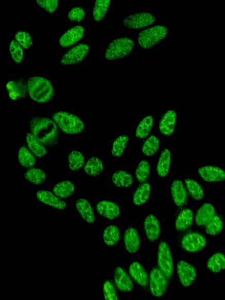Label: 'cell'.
I'll return each instance as SVG.
<instances>
[{
    "label": "cell",
    "instance_id": "cell-1",
    "mask_svg": "<svg viewBox=\"0 0 225 300\" xmlns=\"http://www.w3.org/2000/svg\"><path fill=\"white\" fill-rule=\"evenodd\" d=\"M31 133L42 145L54 147L58 145L59 132L55 121L48 117L32 116L29 119Z\"/></svg>",
    "mask_w": 225,
    "mask_h": 300
},
{
    "label": "cell",
    "instance_id": "cell-2",
    "mask_svg": "<svg viewBox=\"0 0 225 300\" xmlns=\"http://www.w3.org/2000/svg\"><path fill=\"white\" fill-rule=\"evenodd\" d=\"M28 95L33 101L39 103H47L55 96L52 82L41 77H32L27 80Z\"/></svg>",
    "mask_w": 225,
    "mask_h": 300
},
{
    "label": "cell",
    "instance_id": "cell-3",
    "mask_svg": "<svg viewBox=\"0 0 225 300\" xmlns=\"http://www.w3.org/2000/svg\"><path fill=\"white\" fill-rule=\"evenodd\" d=\"M51 117L62 132L67 134H79L85 128L83 121L74 114L60 111L53 113Z\"/></svg>",
    "mask_w": 225,
    "mask_h": 300
},
{
    "label": "cell",
    "instance_id": "cell-4",
    "mask_svg": "<svg viewBox=\"0 0 225 300\" xmlns=\"http://www.w3.org/2000/svg\"><path fill=\"white\" fill-rule=\"evenodd\" d=\"M134 47V42L129 38L123 37L110 42L106 50L105 58L109 61L118 60L128 56Z\"/></svg>",
    "mask_w": 225,
    "mask_h": 300
},
{
    "label": "cell",
    "instance_id": "cell-5",
    "mask_svg": "<svg viewBox=\"0 0 225 300\" xmlns=\"http://www.w3.org/2000/svg\"><path fill=\"white\" fill-rule=\"evenodd\" d=\"M168 34V28L163 25L144 29L140 32L138 43L142 48L148 49L163 41Z\"/></svg>",
    "mask_w": 225,
    "mask_h": 300
},
{
    "label": "cell",
    "instance_id": "cell-6",
    "mask_svg": "<svg viewBox=\"0 0 225 300\" xmlns=\"http://www.w3.org/2000/svg\"><path fill=\"white\" fill-rule=\"evenodd\" d=\"M157 264L168 281L172 279L174 276V261L170 247L165 241H161L157 251Z\"/></svg>",
    "mask_w": 225,
    "mask_h": 300
},
{
    "label": "cell",
    "instance_id": "cell-7",
    "mask_svg": "<svg viewBox=\"0 0 225 300\" xmlns=\"http://www.w3.org/2000/svg\"><path fill=\"white\" fill-rule=\"evenodd\" d=\"M149 283L151 294L154 297H163L166 293L168 280L159 267L155 266L151 270Z\"/></svg>",
    "mask_w": 225,
    "mask_h": 300
},
{
    "label": "cell",
    "instance_id": "cell-8",
    "mask_svg": "<svg viewBox=\"0 0 225 300\" xmlns=\"http://www.w3.org/2000/svg\"><path fill=\"white\" fill-rule=\"evenodd\" d=\"M207 239L200 232H190L186 234L181 240V247L188 253L201 252L205 248Z\"/></svg>",
    "mask_w": 225,
    "mask_h": 300
},
{
    "label": "cell",
    "instance_id": "cell-9",
    "mask_svg": "<svg viewBox=\"0 0 225 300\" xmlns=\"http://www.w3.org/2000/svg\"><path fill=\"white\" fill-rule=\"evenodd\" d=\"M90 50L86 44H80L66 52L61 58L60 63L63 65H73L83 61Z\"/></svg>",
    "mask_w": 225,
    "mask_h": 300
},
{
    "label": "cell",
    "instance_id": "cell-10",
    "mask_svg": "<svg viewBox=\"0 0 225 300\" xmlns=\"http://www.w3.org/2000/svg\"><path fill=\"white\" fill-rule=\"evenodd\" d=\"M177 271L181 284L189 287L193 284L197 276V271L194 266L185 260H180L177 264Z\"/></svg>",
    "mask_w": 225,
    "mask_h": 300
},
{
    "label": "cell",
    "instance_id": "cell-11",
    "mask_svg": "<svg viewBox=\"0 0 225 300\" xmlns=\"http://www.w3.org/2000/svg\"><path fill=\"white\" fill-rule=\"evenodd\" d=\"M6 90L8 98L11 100L23 99L28 95L27 81L23 78L8 81L6 84Z\"/></svg>",
    "mask_w": 225,
    "mask_h": 300
},
{
    "label": "cell",
    "instance_id": "cell-12",
    "mask_svg": "<svg viewBox=\"0 0 225 300\" xmlns=\"http://www.w3.org/2000/svg\"><path fill=\"white\" fill-rule=\"evenodd\" d=\"M155 22L154 15L148 12H140L127 16L123 21V24L129 28L140 29L150 26Z\"/></svg>",
    "mask_w": 225,
    "mask_h": 300
},
{
    "label": "cell",
    "instance_id": "cell-13",
    "mask_svg": "<svg viewBox=\"0 0 225 300\" xmlns=\"http://www.w3.org/2000/svg\"><path fill=\"white\" fill-rule=\"evenodd\" d=\"M123 243L125 250L130 254H134L139 251L141 246V238L135 227H127L123 234Z\"/></svg>",
    "mask_w": 225,
    "mask_h": 300
},
{
    "label": "cell",
    "instance_id": "cell-14",
    "mask_svg": "<svg viewBox=\"0 0 225 300\" xmlns=\"http://www.w3.org/2000/svg\"><path fill=\"white\" fill-rule=\"evenodd\" d=\"M114 283L116 288L122 293H130L134 288V284L126 270L117 267L114 270Z\"/></svg>",
    "mask_w": 225,
    "mask_h": 300
},
{
    "label": "cell",
    "instance_id": "cell-15",
    "mask_svg": "<svg viewBox=\"0 0 225 300\" xmlns=\"http://www.w3.org/2000/svg\"><path fill=\"white\" fill-rule=\"evenodd\" d=\"M198 174L201 178L209 183H220L225 180V173L222 168L214 166L199 168Z\"/></svg>",
    "mask_w": 225,
    "mask_h": 300
},
{
    "label": "cell",
    "instance_id": "cell-16",
    "mask_svg": "<svg viewBox=\"0 0 225 300\" xmlns=\"http://www.w3.org/2000/svg\"><path fill=\"white\" fill-rule=\"evenodd\" d=\"M97 214L109 220L117 219L120 216V209L116 203L109 201H101L95 206Z\"/></svg>",
    "mask_w": 225,
    "mask_h": 300
},
{
    "label": "cell",
    "instance_id": "cell-17",
    "mask_svg": "<svg viewBox=\"0 0 225 300\" xmlns=\"http://www.w3.org/2000/svg\"><path fill=\"white\" fill-rule=\"evenodd\" d=\"M143 227L148 240L154 242L159 239L161 235V225L159 219L155 215H147L144 221Z\"/></svg>",
    "mask_w": 225,
    "mask_h": 300
},
{
    "label": "cell",
    "instance_id": "cell-18",
    "mask_svg": "<svg viewBox=\"0 0 225 300\" xmlns=\"http://www.w3.org/2000/svg\"><path fill=\"white\" fill-rule=\"evenodd\" d=\"M84 32V27L81 25L72 27L61 37L59 44L62 47H69L74 45L83 39Z\"/></svg>",
    "mask_w": 225,
    "mask_h": 300
},
{
    "label": "cell",
    "instance_id": "cell-19",
    "mask_svg": "<svg viewBox=\"0 0 225 300\" xmlns=\"http://www.w3.org/2000/svg\"><path fill=\"white\" fill-rule=\"evenodd\" d=\"M38 201L55 209L65 210L67 208L66 203L55 195L54 193L46 190H40L36 192Z\"/></svg>",
    "mask_w": 225,
    "mask_h": 300
},
{
    "label": "cell",
    "instance_id": "cell-20",
    "mask_svg": "<svg viewBox=\"0 0 225 300\" xmlns=\"http://www.w3.org/2000/svg\"><path fill=\"white\" fill-rule=\"evenodd\" d=\"M130 275L138 285L147 288L149 283V276L145 268L137 261H134L129 266Z\"/></svg>",
    "mask_w": 225,
    "mask_h": 300
},
{
    "label": "cell",
    "instance_id": "cell-21",
    "mask_svg": "<svg viewBox=\"0 0 225 300\" xmlns=\"http://www.w3.org/2000/svg\"><path fill=\"white\" fill-rule=\"evenodd\" d=\"M177 122L175 111L169 110L164 113L159 122V130L163 136H170L174 132Z\"/></svg>",
    "mask_w": 225,
    "mask_h": 300
},
{
    "label": "cell",
    "instance_id": "cell-22",
    "mask_svg": "<svg viewBox=\"0 0 225 300\" xmlns=\"http://www.w3.org/2000/svg\"><path fill=\"white\" fill-rule=\"evenodd\" d=\"M216 214V210L213 205L207 202L202 204L197 211L195 221L199 227L205 226Z\"/></svg>",
    "mask_w": 225,
    "mask_h": 300
},
{
    "label": "cell",
    "instance_id": "cell-23",
    "mask_svg": "<svg viewBox=\"0 0 225 300\" xmlns=\"http://www.w3.org/2000/svg\"><path fill=\"white\" fill-rule=\"evenodd\" d=\"M171 194L172 201L177 206H183L187 201V190L185 185L180 180H176L172 182Z\"/></svg>",
    "mask_w": 225,
    "mask_h": 300
},
{
    "label": "cell",
    "instance_id": "cell-24",
    "mask_svg": "<svg viewBox=\"0 0 225 300\" xmlns=\"http://www.w3.org/2000/svg\"><path fill=\"white\" fill-rule=\"evenodd\" d=\"M75 206L80 217L84 221L90 224L95 222L94 210H93L91 203L88 200L84 199V198H80L76 202Z\"/></svg>",
    "mask_w": 225,
    "mask_h": 300
},
{
    "label": "cell",
    "instance_id": "cell-25",
    "mask_svg": "<svg viewBox=\"0 0 225 300\" xmlns=\"http://www.w3.org/2000/svg\"><path fill=\"white\" fill-rule=\"evenodd\" d=\"M194 217V213L192 210L189 208L182 209L176 218V230L181 232L189 229L193 225Z\"/></svg>",
    "mask_w": 225,
    "mask_h": 300
},
{
    "label": "cell",
    "instance_id": "cell-26",
    "mask_svg": "<svg viewBox=\"0 0 225 300\" xmlns=\"http://www.w3.org/2000/svg\"><path fill=\"white\" fill-rule=\"evenodd\" d=\"M171 153L170 150L165 149L161 152L157 164V174L162 178L167 177L170 169Z\"/></svg>",
    "mask_w": 225,
    "mask_h": 300
},
{
    "label": "cell",
    "instance_id": "cell-27",
    "mask_svg": "<svg viewBox=\"0 0 225 300\" xmlns=\"http://www.w3.org/2000/svg\"><path fill=\"white\" fill-rule=\"evenodd\" d=\"M151 192V185L148 183H143L135 190L133 195V202L136 206L145 204L149 200Z\"/></svg>",
    "mask_w": 225,
    "mask_h": 300
},
{
    "label": "cell",
    "instance_id": "cell-28",
    "mask_svg": "<svg viewBox=\"0 0 225 300\" xmlns=\"http://www.w3.org/2000/svg\"><path fill=\"white\" fill-rule=\"evenodd\" d=\"M28 149L38 158L44 157L47 154L45 146L38 140L31 133H27L25 137Z\"/></svg>",
    "mask_w": 225,
    "mask_h": 300
},
{
    "label": "cell",
    "instance_id": "cell-29",
    "mask_svg": "<svg viewBox=\"0 0 225 300\" xmlns=\"http://www.w3.org/2000/svg\"><path fill=\"white\" fill-rule=\"evenodd\" d=\"M102 237L106 246L109 247L115 246L120 239L119 228L115 225L106 227L103 232Z\"/></svg>",
    "mask_w": 225,
    "mask_h": 300
},
{
    "label": "cell",
    "instance_id": "cell-30",
    "mask_svg": "<svg viewBox=\"0 0 225 300\" xmlns=\"http://www.w3.org/2000/svg\"><path fill=\"white\" fill-rule=\"evenodd\" d=\"M112 181L113 184L118 188H129L134 184L132 175L123 170L114 172L112 175Z\"/></svg>",
    "mask_w": 225,
    "mask_h": 300
},
{
    "label": "cell",
    "instance_id": "cell-31",
    "mask_svg": "<svg viewBox=\"0 0 225 300\" xmlns=\"http://www.w3.org/2000/svg\"><path fill=\"white\" fill-rule=\"evenodd\" d=\"M84 166V171L92 177L98 176L104 170L102 160L96 156L88 159Z\"/></svg>",
    "mask_w": 225,
    "mask_h": 300
},
{
    "label": "cell",
    "instance_id": "cell-32",
    "mask_svg": "<svg viewBox=\"0 0 225 300\" xmlns=\"http://www.w3.org/2000/svg\"><path fill=\"white\" fill-rule=\"evenodd\" d=\"M206 268L214 273L221 272L225 269L224 256L222 252H216L208 259Z\"/></svg>",
    "mask_w": 225,
    "mask_h": 300
},
{
    "label": "cell",
    "instance_id": "cell-33",
    "mask_svg": "<svg viewBox=\"0 0 225 300\" xmlns=\"http://www.w3.org/2000/svg\"><path fill=\"white\" fill-rule=\"evenodd\" d=\"M75 191L74 184L68 180L59 182L53 188V191L55 195L61 198L71 197L73 195Z\"/></svg>",
    "mask_w": 225,
    "mask_h": 300
},
{
    "label": "cell",
    "instance_id": "cell-34",
    "mask_svg": "<svg viewBox=\"0 0 225 300\" xmlns=\"http://www.w3.org/2000/svg\"><path fill=\"white\" fill-rule=\"evenodd\" d=\"M18 157L19 164L24 168H30L34 166L37 162L35 155L24 146L20 148Z\"/></svg>",
    "mask_w": 225,
    "mask_h": 300
},
{
    "label": "cell",
    "instance_id": "cell-35",
    "mask_svg": "<svg viewBox=\"0 0 225 300\" xmlns=\"http://www.w3.org/2000/svg\"><path fill=\"white\" fill-rule=\"evenodd\" d=\"M154 125V118L148 115L139 122L135 129V136L140 139H144L149 136Z\"/></svg>",
    "mask_w": 225,
    "mask_h": 300
},
{
    "label": "cell",
    "instance_id": "cell-36",
    "mask_svg": "<svg viewBox=\"0 0 225 300\" xmlns=\"http://www.w3.org/2000/svg\"><path fill=\"white\" fill-rule=\"evenodd\" d=\"M24 178L31 184L39 185L43 184L46 179L45 171L38 168H30L24 173Z\"/></svg>",
    "mask_w": 225,
    "mask_h": 300
},
{
    "label": "cell",
    "instance_id": "cell-37",
    "mask_svg": "<svg viewBox=\"0 0 225 300\" xmlns=\"http://www.w3.org/2000/svg\"><path fill=\"white\" fill-rule=\"evenodd\" d=\"M205 226V232L211 236H217L222 232L224 227L223 219L221 215L215 214L214 217Z\"/></svg>",
    "mask_w": 225,
    "mask_h": 300
},
{
    "label": "cell",
    "instance_id": "cell-38",
    "mask_svg": "<svg viewBox=\"0 0 225 300\" xmlns=\"http://www.w3.org/2000/svg\"><path fill=\"white\" fill-rule=\"evenodd\" d=\"M185 186L191 197L195 201H201L204 197V192L202 186L196 181L186 179L185 180Z\"/></svg>",
    "mask_w": 225,
    "mask_h": 300
},
{
    "label": "cell",
    "instance_id": "cell-39",
    "mask_svg": "<svg viewBox=\"0 0 225 300\" xmlns=\"http://www.w3.org/2000/svg\"><path fill=\"white\" fill-rule=\"evenodd\" d=\"M69 167L71 171L79 170L85 164V158L81 152L77 150L72 151L67 158Z\"/></svg>",
    "mask_w": 225,
    "mask_h": 300
},
{
    "label": "cell",
    "instance_id": "cell-40",
    "mask_svg": "<svg viewBox=\"0 0 225 300\" xmlns=\"http://www.w3.org/2000/svg\"><path fill=\"white\" fill-rule=\"evenodd\" d=\"M129 139V137L126 135H121L113 141L112 148V155L114 157L118 158L122 157L126 150Z\"/></svg>",
    "mask_w": 225,
    "mask_h": 300
},
{
    "label": "cell",
    "instance_id": "cell-41",
    "mask_svg": "<svg viewBox=\"0 0 225 300\" xmlns=\"http://www.w3.org/2000/svg\"><path fill=\"white\" fill-rule=\"evenodd\" d=\"M160 148V140L158 137L151 135L144 142L142 150L144 155L146 156L154 155Z\"/></svg>",
    "mask_w": 225,
    "mask_h": 300
},
{
    "label": "cell",
    "instance_id": "cell-42",
    "mask_svg": "<svg viewBox=\"0 0 225 300\" xmlns=\"http://www.w3.org/2000/svg\"><path fill=\"white\" fill-rule=\"evenodd\" d=\"M151 166L146 160H142L135 170V176L140 183H145L149 179Z\"/></svg>",
    "mask_w": 225,
    "mask_h": 300
},
{
    "label": "cell",
    "instance_id": "cell-43",
    "mask_svg": "<svg viewBox=\"0 0 225 300\" xmlns=\"http://www.w3.org/2000/svg\"><path fill=\"white\" fill-rule=\"evenodd\" d=\"M111 0H96L93 8V18L96 21L102 20L107 13Z\"/></svg>",
    "mask_w": 225,
    "mask_h": 300
},
{
    "label": "cell",
    "instance_id": "cell-44",
    "mask_svg": "<svg viewBox=\"0 0 225 300\" xmlns=\"http://www.w3.org/2000/svg\"><path fill=\"white\" fill-rule=\"evenodd\" d=\"M9 53L12 60L18 64L23 62L24 57V52L21 46L15 40H12L9 45Z\"/></svg>",
    "mask_w": 225,
    "mask_h": 300
},
{
    "label": "cell",
    "instance_id": "cell-45",
    "mask_svg": "<svg viewBox=\"0 0 225 300\" xmlns=\"http://www.w3.org/2000/svg\"><path fill=\"white\" fill-rule=\"evenodd\" d=\"M102 290L105 299H118L116 287L111 280L109 279H106L105 280L103 283Z\"/></svg>",
    "mask_w": 225,
    "mask_h": 300
},
{
    "label": "cell",
    "instance_id": "cell-46",
    "mask_svg": "<svg viewBox=\"0 0 225 300\" xmlns=\"http://www.w3.org/2000/svg\"><path fill=\"white\" fill-rule=\"evenodd\" d=\"M15 41L21 46L24 49H27L31 48L33 40L32 37L29 33L25 31L21 30L15 33Z\"/></svg>",
    "mask_w": 225,
    "mask_h": 300
},
{
    "label": "cell",
    "instance_id": "cell-47",
    "mask_svg": "<svg viewBox=\"0 0 225 300\" xmlns=\"http://www.w3.org/2000/svg\"><path fill=\"white\" fill-rule=\"evenodd\" d=\"M38 5L48 12L52 14L57 11L59 0H36Z\"/></svg>",
    "mask_w": 225,
    "mask_h": 300
},
{
    "label": "cell",
    "instance_id": "cell-48",
    "mask_svg": "<svg viewBox=\"0 0 225 300\" xmlns=\"http://www.w3.org/2000/svg\"><path fill=\"white\" fill-rule=\"evenodd\" d=\"M85 12L82 7H75L70 11L68 19L72 22L80 23L85 17Z\"/></svg>",
    "mask_w": 225,
    "mask_h": 300
}]
</instances>
